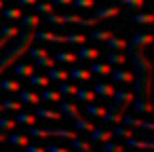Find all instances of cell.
Returning <instances> with one entry per match:
<instances>
[{"instance_id": "obj_26", "label": "cell", "mask_w": 154, "mask_h": 152, "mask_svg": "<svg viewBox=\"0 0 154 152\" xmlns=\"http://www.w3.org/2000/svg\"><path fill=\"white\" fill-rule=\"evenodd\" d=\"M108 64L110 66H122V64H127V55L125 53H118V51H108Z\"/></svg>"}, {"instance_id": "obj_35", "label": "cell", "mask_w": 154, "mask_h": 152, "mask_svg": "<svg viewBox=\"0 0 154 152\" xmlns=\"http://www.w3.org/2000/svg\"><path fill=\"white\" fill-rule=\"evenodd\" d=\"M2 17H7V19L15 21V19H21V17H23V11H21L19 7H13V9H5V11H2Z\"/></svg>"}, {"instance_id": "obj_41", "label": "cell", "mask_w": 154, "mask_h": 152, "mask_svg": "<svg viewBox=\"0 0 154 152\" xmlns=\"http://www.w3.org/2000/svg\"><path fill=\"white\" fill-rule=\"evenodd\" d=\"M57 91H59L61 95H74V93L78 91V85H68V82H61Z\"/></svg>"}, {"instance_id": "obj_29", "label": "cell", "mask_w": 154, "mask_h": 152, "mask_svg": "<svg viewBox=\"0 0 154 152\" xmlns=\"http://www.w3.org/2000/svg\"><path fill=\"white\" fill-rule=\"evenodd\" d=\"M87 34H78V32H72V34H63V42H70V45H85L87 42Z\"/></svg>"}, {"instance_id": "obj_46", "label": "cell", "mask_w": 154, "mask_h": 152, "mask_svg": "<svg viewBox=\"0 0 154 152\" xmlns=\"http://www.w3.org/2000/svg\"><path fill=\"white\" fill-rule=\"evenodd\" d=\"M72 5L78 9H93L95 7V0H72Z\"/></svg>"}, {"instance_id": "obj_10", "label": "cell", "mask_w": 154, "mask_h": 152, "mask_svg": "<svg viewBox=\"0 0 154 152\" xmlns=\"http://www.w3.org/2000/svg\"><path fill=\"white\" fill-rule=\"evenodd\" d=\"M74 97L78 99V101H85V104H97V95H95V91L93 89H80L78 87V91L74 93Z\"/></svg>"}, {"instance_id": "obj_51", "label": "cell", "mask_w": 154, "mask_h": 152, "mask_svg": "<svg viewBox=\"0 0 154 152\" xmlns=\"http://www.w3.org/2000/svg\"><path fill=\"white\" fill-rule=\"evenodd\" d=\"M53 5H72V0H51Z\"/></svg>"}, {"instance_id": "obj_23", "label": "cell", "mask_w": 154, "mask_h": 152, "mask_svg": "<svg viewBox=\"0 0 154 152\" xmlns=\"http://www.w3.org/2000/svg\"><path fill=\"white\" fill-rule=\"evenodd\" d=\"M15 74H17V78H30L34 72H36V68L34 66H30V64H15Z\"/></svg>"}, {"instance_id": "obj_48", "label": "cell", "mask_w": 154, "mask_h": 152, "mask_svg": "<svg viewBox=\"0 0 154 152\" xmlns=\"http://www.w3.org/2000/svg\"><path fill=\"white\" fill-rule=\"evenodd\" d=\"M26 152H47L42 146H38V144H28L26 146Z\"/></svg>"}, {"instance_id": "obj_36", "label": "cell", "mask_w": 154, "mask_h": 152, "mask_svg": "<svg viewBox=\"0 0 154 152\" xmlns=\"http://www.w3.org/2000/svg\"><path fill=\"white\" fill-rule=\"evenodd\" d=\"M127 148H125V144H120V141H106L103 144V148H101V152H125Z\"/></svg>"}, {"instance_id": "obj_47", "label": "cell", "mask_w": 154, "mask_h": 152, "mask_svg": "<svg viewBox=\"0 0 154 152\" xmlns=\"http://www.w3.org/2000/svg\"><path fill=\"white\" fill-rule=\"evenodd\" d=\"M80 19H82V17H80L78 13H68V15H63V23H76V26H78Z\"/></svg>"}, {"instance_id": "obj_27", "label": "cell", "mask_w": 154, "mask_h": 152, "mask_svg": "<svg viewBox=\"0 0 154 152\" xmlns=\"http://www.w3.org/2000/svg\"><path fill=\"white\" fill-rule=\"evenodd\" d=\"M15 127H17V120L13 116H0V131L2 133H11L15 131Z\"/></svg>"}, {"instance_id": "obj_16", "label": "cell", "mask_w": 154, "mask_h": 152, "mask_svg": "<svg viewBox=\"0 0 154 152\" xmlns=\"http://www.w3.org/2000/svg\"><path fill=\"white\" fill-rule=\"evenodd\" d=\"M63 99V95L59 93V91H55V89H42V93H40V101H51V104H59Z\"/></svg>"}, {"instance_id": "obj_1", "label": "cell", "mask_w": 154, "mask_h": 152, "mask_svg": "<svg viewBox=\"0 0 154 152\" xmlns=\"http://www.w3.org/2000/svg\"><path fill=\"white\" fill-rule=\"evenodd\" d=\"M118 7L116 5H112V7H103V9H99V11H95L91 17H82L80 19V23L78 26H95V23H99V21H103V19H110V17H116L118 15Z\"/></svg>"}, {"instance_id": "obj_8", "label": "cell", "mask_w": 154, "mask_h": 152, "mask_svg": "<svg viewBox=\"0 0 154 152\" xmlns=\"http://www.w3.org/2000/svg\"><path fill=\"white\" fill-rule=\"evenodd\" d=\"M19 101H21V104H32V106L42 104V101H40V93L30 91V89H23V87H21V91H19Z\"/></svg>"}, {"instance_id": "obj_2", "label": "cell", "mask_w": 154, "mask_h": 152, "mask_svg": "<svg viewBox=\"0 0 154 152\" xmlns=\"http://www.w3.org/2000/svg\"><path fill=\"white\" fill-rule=\"evenodd\" d=\"M93 91H95V95H97V97H108V99H112V97H114L116 87H114L112 82L97 80V82H93Z\"/></svg>"}, {"instance_id": "obj_45", "label": "cell", "mask_w": 154, "mask_h": 152, "mask_svg": "<svg viewBox=\"0 0 154 152\" xmlns=\"http://www.w3.org/2000/svg\"><path fill=\"white\" fill-rule=\"evenodd\" d=\"M15 34H19V28L17 26H5L2 30H0V36H5V38H13Z\"/></svg>"}, {"instance_id": "obj_54", "label": "cell", "mask_w": 154, "mask_h": 152, "mask_svg": "<svg viewBox=\"0 0 154 152\" xmlns=\"http://www.w3.org/2000/svg\"><path fill=\"white\" fill-rule=\"evenodd\" d=\"M0 110H2V106H0Z\"/></svg>"}, {"instance_id": "obj_52", "label": "cell", "mask_w": 154, "mask_h": 152, "mask_svg": "<svg viewBox=\"0 0 154 152\" xmlns=\"http://www.w3.org/2000/svg\"><path fill=\"white\" fill-rule=\"evenodd\" d=\"M5 9V0H0V11H2Z\"/></svg>"}, {"instance_id": "obj_3", "label": "cell", "mask_w": 154, "mask_h": 152, "mask_svg": "<svg viewBox=\"0 0 154 152\" xmlns=\"http://www.w3.org/2000/svg\"><path fill=\"white\" fill-rule=\"evenodd\" d=\"M57 106H59V112H61V116H63V118L76 120V118L80 116V110H78V106H76V104H70V101H63V99H61Z\"/></svg>"}, {"instance_id": "obj_44", "label": "cell", "mask_w": 154, "mask_h": 152, "mask_svg": "<svg viewBox=\"0 0 154 152\" xmlns=\"http://www.w3.org/2000/svg\"><path fill=\"white\" fill-rule=\"evenodd\" d=\"M36 66H38V68H55L57 64H55V59H53L51 55H47V57H40V59H36Z\"/></svg>"}, {"instance_id": "obj_31", "label": "cell", "mask_w": 154, "mask_h": 152, "mask_svg": "<svg viewBox=\"0 0 154 152\" xmlns=\"http://www.w3.org/2000/svg\"><path fill=\"white\" fill-rule=\"evenodd\" d=\"M112 135H114V137H120V139H129V137H135L133 129H129V127H120V125H116V127L112 129Z\"/></svg>"}, {"instance_id": "obj_40", "label": "cell", "mask_w": 154, "mask_h": 152, "mask_svg": "<svg viewBox=\"0 0 154 152\" xmlns=\"http://www.w3.org/2000/svg\"><path fill=\"white\" fill-rule=\"evenodd\" d=\"M133 108L137 110V112H146V114H150L152 112V106L148 104V99H143V97H137V101L133 104Z\"/></svg>"}, {"instance_id": "obj_6", "label": "cell", "mask_w": 154, "mask_h": 152, "mask_svg": "<svg viewBox=\"0 0 154 152\" xmlns=\"http://www.w3.org/2000/svg\"><path fill=\"white\" fill-rule=\"evenodd\" d=\"M99 55H101V51L95 49V47H80L78 53H76V57L82 59V61H97Z\"/></svg>"}, {"instance_id": "obj_9", "label": "cell", "mask_w": 154, "mask_h": 152, "mask_svg": "<svg viewBox=\"0 0 154 152\" xmlns=\"http://www.w3.org/2000/svg\"><path fill=\"white\" fill-rule=\"evenodd\" d=\"M112 70H114V66H110L108 61H106V64H101V61H93V66L89 68V72H91L93 76H110Z\"/></svg>"}, {"instance_id": "obj_11", "label": "cell", "mask_w": 154, "mask_h": 152, "mask_svg": "<svg viewBox=\"0 0 154 152\" xmlns=\"http://www.w3.org/2000/svg\"><path fill=\"white\" fill-rule=\"evenodd\" d=\"M34 116L36 118H49V120H63L61 112L59 110H51V108H36Z\"/></svg>"}, {"instance_id": "obj_53", "label": "cell", "mask_w": 154, "mask_h": 152, "mask_svg": "<svg viewBox=\"0 0 154 152\" xmlns=\"http://www.w3.org/2000/svg\"><path fill=\"white\" fill-rule=\"evenodd\" d=\"M78 152H95V150H78Z\"/></svg>"}, {"instance_id": "obj_5", "label": "cell", "mask_w": 154, "mask_h": 152, "mask_svg": "<svg viewBox=\"0 0 154 152\" xmlns=\"http://www.w3.org/2000/svg\"><path fill=\"white\" fill-rule=\"evenodd\" d=\"M89 135V139L91 141H101V144H106V141H112L114 139V135H112V129H103V127H95L91 133H87Z\"/></svg>"}, {"instance_id": "obj_14", "label": "cell", "mask_w": 154, "mask_h": 152, "mask_svg": "<svg viewBox=\"0 0 154 152\" xmlns=\"http://www.w3.org/2000/svg\"><path fill=\"white\" fill-rule=\"evenodd\" d=\"M49 80H55V82H66L68 78H70V74H68V70L66 68H49Z\"/></svg>"}, {"instance_id": "obj_32", "label": "cell", "mask_w": 154, "mask_h": 152, "mask_svg": "<svg viewBox=\"0 0 154 152\" xmlns=\"http://www.w3.org/2000/svg\"><path fill=\"white\" fill-rule=\"evenodd\" d=\"M72 148L78 152V150H93V141L91 139H85V137H74L72 139Z\"/></svg>"}, {"instance_id": "obj_28", "label": "cell", "mask_w": 154, "mask_h": 152, "mask_svg": "<svg viewBox=\"0 0 154 152\" xmlns=\"http://www.w3.org/2000/svg\"><path fill=\"white\" fill-rule=\"evenodd\" d=\"M112 36H114L112 30H95V32L89 34V38H91V40H97V42H106V40H110Z\"/></svg>"}, {"instance_id": "obj_25", "label": "cell", "mask_w": 154, "mask_h": 152, "mask_svg": "<svg viewBox=\"0 0 154 152\" xmlns=\"http://www.w3.org/2000/svg\"><path fill=\"white\" fill-rule=\"evenodd\" d=\"M28 80H30V85H34V87H38V89H47V87L51 85L49 76H45V74H36V72H34Z\"/></svg>"}, {"instance_id": "obj_4", "label": "cell", "mask_w": 154, "mask_h": 152, "mask_svg": "<svg viewBox=\"0 0 154 152\" xmlns=\"http://www.w3.org/2000/svg\"><path fill=\"white\" fill-rule=\"evenodd\" d=\"M120 123H122V127H129V129H135V127H141V129H148V131L154 129V125L150 120H141V118H135V116H129V114H125Z\"/></svg>"}, {"instance_id": "obj_34", "label": "cell", "mask_w": 154, "mask_h": 152, "mask_svg": "<svg viewBox=\"0 0 154 152\" xmlns=\"http://www.w3.org/2000/svg\"><path fill=\"white\" fill-rule=\"evenodd\" d=\"M21 21H23V28L26 30H36V26L40 23V17L38 15H23Z\"/></svg>"}, {"instance_id": "obj_50", "label": "cell", "mask_w": 154, "mask_h": 152, "mask_svg": "<svg viewBox=\"0 0 154 152\" xmlns=\"http://www.w3.org/2000/svg\"><path fill=\"white\" fill-rule=\"evenodd\" d=\"M36 2H38V0H19V5H21V7H34Z\"/></svg>"}, {"instance_id": "obj_13", "label": "cell", "mask_w": 154, "mask_h": 152, "mask_svg": "<svg viewBox=\"0 0 154 152\" xmlns=\"http://www.w3.org/2000/svg\"><path fill=\"white\" fill-rule=\"evenodd\" d=\"M125 148H137V150H152L154 144L150 139H137V137H129L125 141Z\"/></svg>"}, {"instance_id": "obj_19", "label": "cell", "mask_w": 154, "mask_h": 152, "mask_svg": "<svg viewBox=\"0 0 154 152\" xmlns=\"http://www.w3.org/2000/svg\"><path fill=\"white\" fill-rule=\"evenodd\" d=\"M7 141H11L13 146L26 148V146L30 144V135H28V133H11V135H7Z\"/></svg>"}, {"instance_id": "obj_22", "label": "cell", "mask_w": 154, "mask_h": 152, "mask_svg": "<svg viewBox=\"0 0 154 152\" xmlns=\"http://www.w3.org/2000/svg\"><path fill=\"white\" fill-rule=\"evenodd\" d=\"M106 45H108L110 51H127V47H129V42H127L125 38H118L116 34H114L110 40H106Z\"/></svg>"}, {"instance_id": "obj_30", "label": "cell", "mask_w": 154, "mask_h": 152, "mask_svg": "<svg viewBox=\"0 0 154 152\" xmlns=\"http://www.w3.org/2000/svg\"><path fill=\"white\" fill-rule=\"evenodd\" d=\"M85 110H87V114H89V116H93V118H103V116H106V112H108L103 106H97V104H87V108H85Z\"/></svg>"}, {"instance_id": "obj_15", "label": "cell", "mask_w": 154, "mask_h": 152, "mask_svg": "<svg viewBox=\"0 0 154 152\" xmlns=\"http://www.w3.org/2000/svg\"><path fill=\"white\" fill-rule=\"evenodd\" d=\"M55 64H76L78 61V57H76V53H72V51H57L55 53Z\"/></svg>"}, {"instance_id": "obj_12", "label": "cell", "mask_w": 154, "mask_h": 152, "mask_svg": "<svg viewBox=\"0 0 154 152\" xmlns=\"http://www.w3.org/2000/svg\"><path fill=\"white\" fill-rule=\"evenodd\" d=\"M68 74H70V78H74V80H82V82H87V80L93 78V74H91L87 68H80V66H74L72 70H68Z\"/></svg>"}, {"instance_id": "obj_33", "label": "cell", "mask_w": 154, "mask_h": 152, "mask_svg": "<svg viewBox=\"0 0 154 152\" xmlns=\"http://www.w3.org/2000/svg\"><path fill=\"white\" fill-rule=\"evenodd\" d=\"M0 106H2V110H11V112H21L23 110V104L17 101V99H2Z\"/></svg>"}, {"instance_id": "obj_18", "label": "cell", "mask_w": 154, "mask_h": 152, "mask_svg": "<svg viewBox=\"0 0 154 152\" xmlns=\"http://www.w3.org/2000/svg\"><path fill=\"white\" fill-rule=\"evenodd\" d=\"M15 120H17V125H26V127H34L36 125V116H34V112H17V116H15Z\"/></svg>"}, {"instance_id": "obj_7", "label": "cell", "mask_w": 154, "mask_h": 152, "mask_svg": "<svg viewBox=\"0 0 154 152\" xmlns=\"http://www.w3.org/2000/svg\"><path fill=\"white\" fill-rule=\"evenodd\" d=\"M110 76H112V80H114V82H120V85H131V82H133V72H129V70L114 68Z\"/></svg>"}, {"instance_id": "obj_37", "label": "cell", "mask_w": 154, "mask_h": 152, "mask_svg": "<svg viewBox=\"0 0 154 152\" xmlns=\"http://www.w3.org/2000/svg\"><path fill=\"white\" fill-rule=\"evenodd\" d=\"M34 7H36V11H38L40 15H49V13H53V2H51V0H42V2L38 0Z\"/></svg>"}, {"instance_id": "obj_20", "label": "cell", "mask_w": 154, "mask_h": 152, "mask_svg": "<svg viewBox=\"0 0 154 152\" xmlns=\"http://www.w3.org/2000/svg\"><path fill=\"white\" fill-rule=\"evenodd\" d=\"M0 91L19 93V91H21V82H19V80H13V78H2V80H0Z\"/></svg>"}, {"instance_id": "obj_49", "label": "cell", "mask_w": 154, "mask_h": 152, "mask_svg": "<svg viewBox=\"0 0 154 152\" xmlns=\"http://www.w3.org/2000/svg\"><path fill=\"white\" fill-rule=\"evenodd\" d=\"M45 150H47V152H70L68 148H61V146H55V144H51V146H47Z\"/></svg>"}, {"instance_id": "obj_24", "label": "cell", "mask_w": 154, "mask_h": 152, "mask_svg": "<svg viewBox=\"0 0 154 152\" xmlns=\"http://www.w3.org/2000/svg\"><path fill=\"white\" fill-rule=\"evenodd\" d=\"M74 123V131H78V133H91L93 129H95V125L91 123V120H87V118H82V116H78L76 120H72Z\"/></svg>"}, {"instance_id": "obj_39", "label": "cell", "mask_w": 154, "mask_h": 152, "mask_svg": "<svg viewBox=\"0 0 154 152\" xmlns=\"http://www.w3.org/2000/svg\"><path fill=\"white\" fill-rule=\"evenodd\" d=\"M28 53H30V57H32L34 61H36V59H40V57H47V55H51V53H49V49H45V47H32Z\"/></svg>"}, {"instance_id": "obj_38", "label": "cell", "mask_w": 154, "mask_h": 152, "mask_svg": "<svg viewBox=\"0 0 154 152\" xmlns=\"http://www.w3.org/2000/svg\"><path fill=\"white\" fill-rule=\"evenodd\" d=\"M131 21L133 23H152L154 21V15H150V13H135L131 17Z\"/></svg>"}, {"instance_id": "obj_43", "label": "cell", "mask_w": 154, "mask_h": 152, "mask_svg": "<svg viewBox=\"0 0 154 152\" xmlns=\"http://www.w3.org/2000/svg\"><path fill=\"white\" fill-rule=\"evenodd\" d=\"M47 19V23L51 26H63V15H55V13H49V15H42Z\"/></svg>"}, {"instance_id": "obj_21", "label": "cell", "mask_w": 154, "mask_h": 152, "mask_svg": "<svg viewBox=\"0 0 154 152\" xmlns=\"http://www.w3.org/2000/svg\"><path fill=\"white\" fill-rule=\"evenodd\" d=\"M34 36L42 42H63V34H55V32H34Z\"/></svg>"}, {"instance_id": "obj_17", "label": "cell", "mask_w": 154, "mask_h": 152, "mask_svg": "<svg viewBox=\"0 0 154 152\" xmlns=\"http://www.w3.org/2000/svg\"><path fill=\"white\" fill-rule=\"evenodd\" d=\"M150 42H152V34H148V32H143V34H135V36L131 38V47H127V49L146 47V45H150Z\"/></svg>"}, {"instance_id": "obj_42", "label": "cell", "mask_w": 154, "mask_h": 152, "mask_svg": "<svg viewBox=\"0 0 154 152\" xmlns=\"http://www.w3.org/2000/svg\"><path fill=\"white\" fill-rule=\"evenodd\" d=\"M120 5H125L127 9H131V11H135V9H141L143 5H146V0H118Z\"/></svg>"}]
</instances>
